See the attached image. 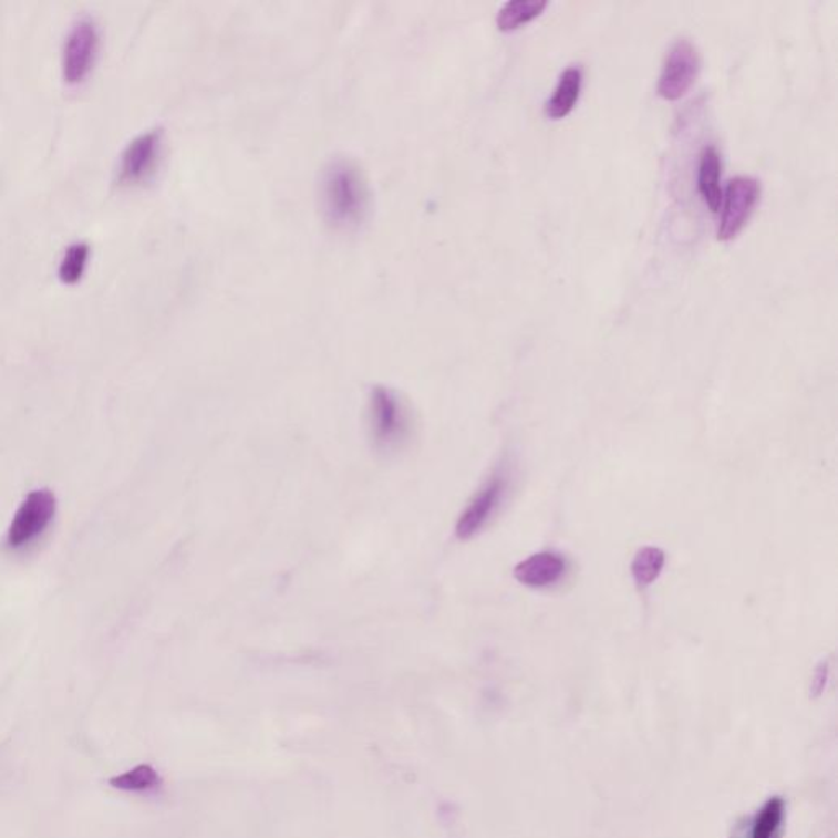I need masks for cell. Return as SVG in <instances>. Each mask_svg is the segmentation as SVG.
Returning <instances> with one entry per match:
<instances>
[{
    "mask_svg": "<svg viewBox=\"0 0 838 838\" xmlns=\"http://www.w3.org/2000/svg\"><path fill=\"white\" fill-rule=\"evenodd\" d=\"M321 210L328 224L355 228L364 221L371 205V190L358 161L337 156L324 164L320 179Z\"/></svg>",
    "mask_w": 838,
    "mask_h": 838,
    "instance_id": "obj_1",
    "label": "cell"
},
{
    "mask_svg": "<svg viewBox=\"0 0 838 838\" xmlns=\"http://www.w3.org/2000/svg\"><path fill=\"white\" fill-rule=\"evenodd\" d=\"M369 427L375 447L399 449L408 439L412 423L402 400L386 386H374L369 402Z\"/></svg>",
    "mask_w": 838,
    "mask_h": 838,
    "instance_id": "obj_2",
    "label": "cell"
},
{
    "mask_svg": "<svg viewBox=\"0 0 838 838\" xmlns=\"http://www.w3.org/2000/svg\"><path fill=\"white\" fill-rule=\"evenodd\" d=\"M56 496L33 490L23 499L7 531L6 544L13 552L29 549L46 532L56 516Z\"/></svg>",
    "mask_w": 838,
    "mask_h": 838,
    "instance_id": "obj_3",
    "label": "cell"
},
{
    "mask_svg": "<svg viewBox=\"0 0 838 838\" xmlns=\"http://www.w3.org/2000/svg\"><path fill=\"white\" fill-rule=\"evenodd\" d=\"M762 197V186L757 179L748 176H738L728 180L721 204L720 227L717 239L732 241L741 235L742 229L747 227L748 220L754 215Z\"/></svg>",
    "mask_w": 838,
    "mask_h": 838,
    "instance_id": "obj_4",
    "label": "cell"
},
{
    "mask_svg": "<svg viewBox=\"0 0 838 838\" xmlns=\"http://www.w3.org/2000/svg\"><path fill=\"white\" fill-rule=\"evenodd\" d=\"M700 70L701 58L697 48L690 40H676L663 61L656 92L665 101H679L693 87Z\"/></svg>",
    "mask_w": 838,
    "mask_h": 838,
    "instance_id": "obj_5",
    "label": "cell"
},
{
    "mask_svg": "<svg viewBox=\"0 0 838 838\" xmlns=\"http://www.w3.org/2000/svg\"><path fill=\"white\" fill-rule=\"evenodd\" d=\"M99 44V30L94 19L79 17L64 40L63 73L70 82L82 81L91 71Z\"/></svg>",
    "mask_w": 838,
    "mask_h": 838,
    "instance_id": "obj_6",
    "label": "cell"
},
{
    "mask_svg": "<svg viewBox=\"0 0 838 838\" xmlns=\"http://www.w3.org/2000/svg\"><path fill=\"white\" fill-rule=\"evenodd\" d=\"M506 494V480L503 475L492 477L474 498L468 501L458 518L456 534L458 539L467 540L477 536L498 511Z\"/></svg>",
    "mask_w": 838,
    "mask_h": 838,
    "instance_id": "obj_7",
    "label": "cell"
},
{
    "mask_svg": "<svg viewBox=\"0 0 838 838\" xmlns=\"http://www.w3.org/2000/svg\"><path fill=\"white\" fill-rule=\"evenodd\" d=\"M163 148V132L157 128L139 133L123 149L120 157L118 177L122 183L135 184L146 179L159 161Z\"/></svg>",
    "mask_w": 838,
    "mask_h": 838,
    "instance_id": "obj_8",
    "label": "cell"
},
{
    "mask_svg": "<svg viewBox=\"0 0 838 838\" xmlns=\"http://www.w3.org/2000/svg\"><path fill=\"white\" fill-rule=\"evenodd\" d=\"M566 572V559L556 552L534 554L515 567L516 580L534 590L552 587L557 581L562 580Z\"/></svg>",
    "mask_w": 838,
    "mask_h": 838,
    "instance_id": "obj_9",
    "label": "cell"
},
{
    "mask_svg": "<svg viewBox=\"0 0 838 838\" xmlns=\"http://www.w3.org/2000/svg\"><path fill=\"white\" fill-rule=\"evenodd\" d=\"M721 170H723V161H721L720 152L716 146H706L701 153L700 166H697V190L704 204L714 214L721 210V204H723Z\"/></svg>",
    "mask_w": 838,
    "mask_h": 838,
    "instance_id": "obj_10",
    "label": "cell"
},
{
    "mask_svg": "<svg viewBox=\"0 0 838 838\" xmlns=\"http://www.w3.org/2000/svg\"><path fill=\"white\" fill-rule=\"evenodd\" d=\"M583 87V71L580 66H570L560 74L552 95L546 102V115L552 120H562L572 114Z\"/></svg>",
    "mask_w": 838,
    "mask_h": 838,
    "instance_id": "obj_11",
    "label": "cell"
},
{
    "mask_svg": "<svg viewBox=\"0 0 838 838\" xmlns=\"http://www.w3.org/2000/svg\"><path fill=\"white\" fill-rule=\"evenodd\" d=\"M783 819H785V804L778 798L769 799L734 838H779Z\"/></svg>",
    "mask_w": 838,
    "mask_h": 838,
    "instance_id": "obj_12",
    "label": "cell"
},
{
    "mask_svg": "<svg viewBox=\"0 0 838 838\" xmlns=\"http://www.w3.org/2000/svg\"><path fill=\"white\" fill-rule=\"evenodd\" d=\"M546 7V0H509L499 9L496 25L501 32H513L537 19Z\"/></svg>",
    "mask_w": 838,
    "mask_h": 838,
    "instance_id": "obj_13",
    "label": "cell"
},
{
    "mask_svg": "<svg viewBox=\"0 0 838 838\" xmlns=\"http://www.w3.org/2000/svg\"><path fill=\"white\" fill-rule=\"evenodd\" d=\"M663 567H665V552L662 549L655 546L642 547L631 563L635 587L639 590H645L650 584L655 583L663 572Z\"/></svg>",
    "mask_w": 838,
    "mask_h": 838,
    "instance_id": "obj_14",
    "label": "cell"
},
{
    "mask_svg": "<svg viewBox=\"0 0 838 838\" xmlns=\"http://www.w3.org/2000/svg\"><path fill=\"white\" fill-rule=\"evenodd\" d=\"M111 785L120 792L143 793L156 788L159 785V775L149 765H138L128 772L116 775L111 779Z\"/></svg>",
    "mask_w": 838,
    "mask_h": 838,
    "instance_id": "obj_15",
    "label": "cell"
},
{
    "mask_svg": "<svg viewBox=\"0 0 838 838\" xmlns=\"http://www.w3.org/2000/svg\"><path fill=\"white\" fill-rule=\"evenodd\" d=\"M87 259L89 246L85 245V242L79 241L71 245L70 248L64 251L63 258H61V279L66 280V282H76L79 277L82 276V272H84Z\"/></svg>",
    "mask_w": 838,
    "mask_h": 838,
    "instance_id": "obj_16",
    "label": "cell"
}]
</instances>
